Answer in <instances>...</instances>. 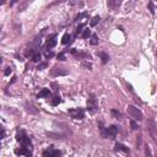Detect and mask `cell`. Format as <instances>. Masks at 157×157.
Instances as JSON below:
<instances>
[{"mask_svg": "<svg viewBox=\"0 0 157 157\" xmlns=\"http://www.w3.org/2000/svg\"><path fill=\"white\" fill-rule=\"evenodd\" d=\"M127 111H128V113L130 114V117H131L133 119L142 120V113H141V111L139 109L138 107L129 104V106H128V108H127Z\"/></svg>", "mask_w": 157, "mask_h": 157, "instance_id": "cell-1", "label": "cell"}, {"mask_svg": "<svg viewBox=\"0 0 157 157\" xmlns=\"http://www.w3.org/2000/svg\"><path fill=\"white\" fill-rule=\"evenodd\" d=\"M69 114L71 115V118L74 119H83L85 118V113L81 108H75V109H69Z\"/></svg>", "mask_w": 157, "mask_h": 157, "instance_id": "cell-2", "label": "cell"}, {"mask_svg": "<svg viewBox=\"0 0 157 157\" xmlns=\"http://www.w3.org/2000/svg\"><path fill=\"white\" fill-rule=\"evenodd\" d=\"M97 108H98L97 101H96L95 96H91V97L87 100V109H88L90 113H95V112L97 111Z\"/></svg>", "mask_w": 157, "mask_h": 157, "instance_id": "cell-3", "label": "cell"}, {"mask_svg": "<svg viewBox=\"0 0 157 157\" xmlns=\"http://www.w3.org/2000/svg\"><path fill=\"white\" fill-rule=\"evenodd\" d=\"M50 75L52 76H65V75H68V70H65L63 68H53L50 70Z\"/></svg>", "mask_w": 157, "mask_h": 157, "instance_id": "cell-4", "label": "cell"}, {"mask_svg": "<svg viewBox=\"0 0 157 157\" xmlns=\"http://www.w3.org/2000/svg\"><path fill=\"white\" fill-rule=\"evenodd\" d=\"M118 134V127L117 125H111L109 128H107V136L106 138L114 139Z\"/></svg>", "mask_w": 157, "mask_h": 157, "instance_id": "cell-5", "label": "cell"}, {"mask_svg": "<svg viewBox=\"0 0 157 157\" xmlns=\"http://www.w3.org/2000/svg\"><path fill=\"white\" fill-rule=\"evenodd\" d=\"M121 3H123V0H108L107 5H108V8L111 10H117V9H119Z\"/></svg>", "mask_w": 157, "mask_h": 157, "instance_id": "cell-6", "label": "cell"}, {"mask_svg": "<svg viewBox=\"0 0 157 157\" xmlns=\"http://www.w3.org/2000/svg\"><path fill=\"white\" fill-rule=\"evenodd\" d=\"M15 153L16 155H25V156H31L32 155V152L28 150V147H23V146H22V148H16Z\"/></svg>", "mask_w": 157, "mask_h": 157, "instance_id": "cell-7", "label": "cell"}, {"mask_svg": "<svg viewBox=\"0 0 157 157\" xmlns=\"http://www.w3.org/2000/svg\"><path fill=\"white\" fill-rule=\"evenodd\" d=\"M115 151H123V152H125V153H129V148L127 147L125 145L120 144V142H117V144H115Z\"/></svg>", "mask_w": 157, "mask_h": 157, "instance_id": "cell-8", "label": "cell"}, {"mask_svg": "<svg viewBox=\"0 0 157 157\" xmlns=\"http://www.w3.org/2000/svg\"><path fill=\"white\" fill-rule=\"evenodd\" d=\"M55 44H56V36L54 35L53 37L50 38V39H48V42H47V48H53V47H55Z\"/></svg>", "mask_w": 157, "mask_h": 157, "instance_id": "cell-9", "label": "cell"}, {"mask_svg": "<svg viewBox=\"0 0 157 157\" xmlns=\"http://www.w3.org/2000/svg\"><path fill=\"white\" fill-rule=\"evenodd\" d=\"M97 55L100 56L102 59V63L103 64H106V63H108V60H109V55L107 54V53H103V52H100V53H97Z\"/></svg>", "mask_w": 157, "mask_h": 157, "instance_id": "cell-10", "label": "cell"}, {"mask_svg": "<svg viewBox=\"0 0 157 157\" xmlns=\"http://www.w3.org/2000/svg\"><path fill=\"white\" fill-rule=\"evenodd\" d=\"M49 96H50L49 88H43L41 92L38 93V98H44V97H49Z\"/></svg>", "mask_w": 157, "mask_h": 157, "instance_id": "cell-11", "label": "cell"}, {"mask_svg": "<svg viewBox=\"0 0 157 157\" xmlns=\"http://www.w3.org/2000/svg\"><path fill=\"white\" fill-rule=\"evenodd\" d=\"M26 138H27V135H26L25 131H20V133H17V135H16V140L20 141V142H22Z\"/></svg>", "mask_w": 157, "mask_h": 157, "instance_id": "cell-12", "label": "cell"}, {"mask_svg": "<svg viewBox=\"0 0 157 157\" xmlns=\"http://www.w3.org/2000/svg\"><path fill=\"white\" fill-rule=\"evenodd\" d=\"M26 111L28 113H32V114H37L38 111L37 109H35V107L32 106V104H29V103H26Z\"/></svg>", "mask_w": 157, "mask_h": 157, "instance_id": "cell-13", "label": "cell"}, {"mask_svg": "<svg viewBox=\"0 0 157 157\" xmlns=\"http://www.w3.org/2000/svg\"><path fill=\"white\" fill-rule=\"evenodd\" d=\"M70 39H71V36H70L69 33H65L64 36H63V39H61V43H63V44H68V43L70 42Z\"/></svg>", "mask_w": 157, "mask_h": 157, "instance_id": "cell-14", "label": "cell"}, {"mask_svg": "<svg viewBox=\"0 0 157 157\" xmlns=\"http://www.w3.org/2000/svg\"><path fill=\"white\" fill-rule=\"evenodd\" d=\"M81 36H82V38H88L90 36H91V29H88V28H85L82 31V33H81Z\"/></svg>", "mask_w": 157, "mask_h": 157, "instance_id": "cell-15", "label": "cell"}, {"mask_svg": "<svg viewBox=\"0 0 157 157\" xmlns=\"http://www.w3.org/2000/svg\"><path fill=\"white\" fill-rule=\"evenodd\" d=\"M100 20H101V19H100V16H95V17H93V19L90 21V25H91V27H95V26H96V25L100 22Z\"/></svg>", "mask_w": 157, "mask_h": 157, "instance_id": "cell-16", "label": "cell"}, {"mask_svg": "<svg viewBox=\"0 0 157 157\" xmlns=\"http://www.w3.org/2000/svg\"><path fill=\"white\" fill-rule=\"evenodd\" d=\"M90 42H91V44H92V46L98 44V36H97V35H92V36H91V41H90Z\"/></svg>", "mask_w": 157, "mask_h": 157, "instance_id": "cell-17", "label": "cell"}, {"mask_svg": "<svg viewBox=\"0 0 157 157\" xmlns=\"http://www.w3.org/2000/svg\"><path fill=\"white\" fill-rule=\"evenodd\" d=\"M53 148H48V150H46L44 152H43V156L44 157H53Z\"/></svg>", "mask_w": 157, "mask_h": 157, "instance_id": "cell-18", "label": "cell"}, {"mask_svg": "<svg viewBox=\"0 0 157 157\" xmlns=\"http://www.w3.org/2000/svg\"><path fill=\"white\" fill-rule=\"evenodd\" d=\"M111 114L114 117V118H120V117H121V113H120L119 111H117V109H112Z\"/></svg>", "mask_w": 157, "mask_h": 157, "instance_id": "cell-19", "label": "cell"}, {"mask_svg": "<svg viewBox=\"0 0 157 157\" xmlns=\"http://www.w3.org/2000/svg\"><path fill=\"white\" fill-rule=\"evenodd\" d=\"M83 26H85V25H83V23H81V25H79V26H77V28H76V31H75V36H77V35H80V33H82V28H83Z\"/></svg>", "mask_w": 157, "mask_h": 157, "instance_id": "cell-20", "label": "cell"}, {"mask_svg": "<svg viewBox=\"0 0 157 157\" xmlns=\"http://www.w3.org/2000/svg\"><path fill=\"white\" fill-rule=\"evenodd\" d=\"M130 125H131V129H134V130H138L139 129V125H138V123L135 121V119L130 120Z\"/></svg>", "mask_w": 157, "mask_h": 157, "instance_id": "cell-21", "label": "cell"}, {"mask_svg": "<svg viewBox=\"0 0 157 157\" xmlns=\"http://www.w3.org/2000/svg\"><path fill=\"white\" fill-rule=\"evenodd\" d=\"M60 102H61L60 97H59V96H55V97L53 98V101H52V104H53V106H58Z\"/></svg>", "mask_w": 157, "mask_h": 157, "instance_id": "cell-22", "label": "cell"}, {"mask_svg": "<svg viewBox=\"0 0 157 157\" xmlns=\"http://www.w3.org/2000/svg\"><path fill=\"white\" fill-rule=\"evenodd\" d=\"M32 60H33V61H41V54H39V53L33 54V55H32Z\"/></svg>", "mask_w": 157, "mask_h": 157, "instance_id": "cell-23", "label": "cell"}, {"mask_svg": "<svg viewBox=\"0 0 157 157\" xmlns=\"http://www.w3.org/2000/svg\"><path fill=\"white\" fill-rule=\"evenodd\" d=\"M86 16H88V14H87V12H82V14H80V15H77V16H76L75 21H79V20H81L82 17H86Z\"/></svg>", "mask_w": 157, "mask_h": 157, "instance_id": "cell-24", "label": "cell"}, {"mask_svg": "<svg viewBox=\"0 0 157 157\" xmlns=\"http://www.w3.org/2000/svg\"><path fill=\"white\" fill-rule=\"evenodd\" d=\"M148 9H150V12H151V14H152V15H153V14H155V6H153V4H152V3H151V1H150V3H148Z\"/></svg>", "mask_w": 157, "mask_h": 157, "instance_id": "cell-25", "label": "cell"}, {"mask_svg": "<svg viewBox=\"0 0 157 157\" xmlns=\"http://www.w3.org/2000/svg\"><path fill=\"white\" fill-rule=\"evenodd\" d=\"M56 58H58V60L64 61V60H65V54H64V53H59V54L56 55Z\"/></svg>", "mask_w": 157, "mask_h": 157, "instance_id": "cell-26", "label": "cell"}, {"mask_svg": "<svg viewBox=\"0 0 157 157\" xmlns=\"http://www.w3.org/2000/svg\"><path fill=\"white\" fill-rule=\"evenodd\" d=\"M47 66H48V63H46V61H44V63H41V64L38 65V70H42V69H44V68H47Z\"/></svg>", "mask_w": 157, "mask_h": 157, "instance_id": "cell-27", "label": "cell"}, {"mask_svg": "<svg viewBox=\"0 0 157 157\" xmlns=\"http://www.w3.org/2000/svg\"><path fill=\"white\" fill-rule=\"evenodd\" d=\"M82 66H83V68H87V69H91V68H92V65L90 64V63H87V61H83Z\"/></svg>", "mask_w": 157, "mask_h": 157, "instance_id": "cell-28", "label": "cell"}, {"mask_svg": "<svg viewBox=\"0 0 157 157\" xmlns=\"http://www.w3.org/2000/svg\"><path fill=\"white\" fill-rule=\"evenodd\" d=\"M53 56H54V53H53V52H46V58L49 59V58H53Z\"/></svg>", "mask_w": 157, "mask_h": 157, "instance_id": "cell-29", "label": "cell"}, {"mask_svg": "<svg viewBox=\"0 0 157 157\" xmlns=\"http://www.w3.org/2000/svg\"><path fill=\"white\" fill-rule=\"evenodd\" d=\"M60 155H61V152H60V151H58V150H54V151H53V157L60 156Z\"/></svg>", "mask_w": 157, "mask_h": 157, "instance_id": "cell-30", "label": "cell"}, {"mask_svg": "<svg viewBox=\"0 0 157 157\" xmlns=\"http://www.w3.org/2000/svg\"><path fill=\"white\" fill-rule=\"evenodd\" d=\"M11 71H12V70H11V68H6V70H5V73H4V74L8 76V75L11 74Z\"/></svg>", "mask_w": 157, "mask_h": 157, "instance_id": "cell-31", "label": "cell"}, {"mask_svg": "<svg viewBox=\"0 0 157 157\" xmlns=\"http://www.w3.org/2000/svg\"><path fill=\"white\" fill-rule=\"evenodd\" d=\"M134 101L136 102V103H139V104H141V103H142V102H141L140 100H139V97H135V98H134Z\"/></svg>", "mask_w": 157, "mask_h": 157, "instance_id": "cell-32", "label": "cell"}, {"mask_svg": "<svg viewBox=\"0 0 157 157\" xmlns=\"http://www.w3.org/2000/svg\"><path fill=\"white\" fill-rule=\"evenodd\" d=\"M136 144H138V147H139V146H140V144H141V136H139L138 142H136Z\"/></svg>", "mask_w": 157, "mask_h": 157, "instance_id": "cell-33", "label": "cell"}, {"mask_svg": "<svg viewBox=\"0 0 157 157\" xmlns=\"http://www.w3.org/2000/svg\"><path fill=\"white\" fill-rule=\"evenodd\" d=\"M145 153H146V155H151V152H150V150H148V148L145 150Z\"/></svg>", "mask_w": 157, "mask_h": 157, "instance_id": "cell-34", "label": "cell"}, {"mask_svg": "<svg viewBox=\"0 0 157 157\" xmlns=\"http://www.w3.org/2000/svg\"><path fill=\"white\" fill-rule=\"evenodd\" d=\"M15 81H16V77H12V80H11V83H14Z\"/></svg>", "mask_w": 157, "mask_h": 157, "instance_id": "cell-35", "label": "cell"}, {"mask_svg": "<svg viewBox=\"0 0 157 157\" xmlns=\"http://www.w3.org/2000/svg\"><path fill=\"white\" fill-rule=\"evenodd\" d=\"M5 3V0H1V4H4Z\"/></svg>", "mask_w": 157, "mask_h": 157, "instance_id": "cell-36", "label": "cell"}, {"mask_svg": "<svg viewBox=\"0 0 157 157\" xmlns=\"http://www.w3.org/2000/svg\"><path fill=\"white\" fill-rule=\"evenodd\" d=\"M156 55H157V50H156Z\"/></svg>", "mask_w": 157, "mask_h": 157, "instance_id": "cell-37", "label": "cell"}]
</instances>
